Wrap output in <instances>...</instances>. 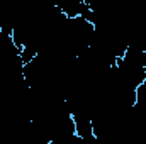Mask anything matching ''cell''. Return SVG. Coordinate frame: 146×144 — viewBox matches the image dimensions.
I'll use <instances>...</instances> for the list:
<instances>
[{"label": "cell", "mask_w": 146, "mask_h": 144, "mask_svg": "<svg viewBox=\"0 0 146 144\" xmlns=\"http://www.w3.org/2000/svg\"><path fill=\"white\" fill-rule=\"evenodd\" d=\"M42 144H58L56 141H53V139H49V141H46V143H42Z\"/></svg>", "instance_id": "1"}]
</instances>
